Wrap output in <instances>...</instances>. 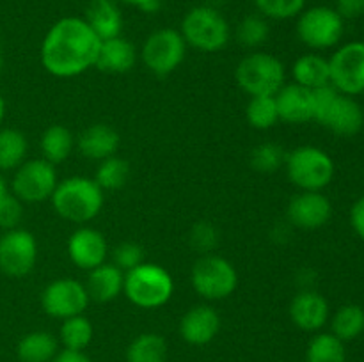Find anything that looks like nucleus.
I'll return each instance as SVG.
<instances>
[{
  "label": "nucleus",
  "instance_id": "5701e85b",
  "mask_svg": "<svg viewBox=\"0 0 364 362\" xmlns=\"http://www.w3.org/2000/svg\"><path fill=\"white\" fill-rule=\"evenodd\" d=\"M84 20L100 41L117 38L123 31V14L114 0H91L85 9Z\"/></svg>",
  "mask_w": 364,
  "mask_h": 362
},
{
  "label": "nucleus",
  "instance_id": "79ce46f5",
  "mask_svg": "<svg viewBox=\"0 0 364 362\" xmlns=\"http://www.w3.org/2000/svg\"><path fill=\"white\" fill-rule=\"evenodd\" d=\"M52 362H92L84 351H75V350H59V353L53 357Z\"/></svg>",
  "mask_w": 364,
  "mask_h": 362
},
{
  "label": "nucleus",
  "instance_id": "2f4dec72",
  "mask_svg": "<svg viewBox=\"0 0 364 362\" xmlns=\"http://www.w3.org/2000/svg\"><path fill=\"white\" fill-rule=\"evenodd\" d=\"M128 177H130V163L121 158V156L114 155L98 163L92 180L96 181V185L103 192H114L123 188L128 183Z\"/></svg>",
  "mask_w": 364,
  "mask_h": 362
},
{
  "label": "nucleus",
  "instance_id": "c85d7f7f",
  "mask_svg": "<svg viewBox=\"0 0 364 362\" xmlns=\"http://www.w3.org/2000/svg\"><path fill=\"white\" fill-rule=\"evenodd\" d=\"M95 337V327L91 319L84 314L71 316V318L63 319L59 329V343L66 350L84 351L91 344Z\"/></svg>",
  "mask_w": 364,
  "mask_h": 362
},
{
  "label": "nucleus",
  "instance_id": "c9c22d12",
  "mask_svg": "<svg viewBox=\"0 0 364 362\" xmlns=\"http://www.w3.org/2000/svg\"><path fill=\"white\" fill-rule=\"evenodd\" d=\"M255 6L267 20H290L304 11L306 0H255Z\"/></svg>",
  "mask_w": 364,
  "mask_h": 362
},
{
  "label": "nucleus",
  "instance_id": "37998d69",
  "mask_svg": "<svg viewBox=\"0 0 364 362\" xmlns=\"http://www.w3.org/2000/svg\"><path fill=\"white\" fill-rule=\"evenodd\" d=\"M121 2L128 4L132 7H137L142 13H156L160 9L162 0H121Z\"/></svg>",
  "mask_w": 364,
  "mask_h": 362
},
{
  "label": "nucleus",
  "instance_id": "473e14b6",
  "mask_svg": "<svg viewBox=\"0 0 364 362\" xmlns=\"http://www.w3.org/2000/svg\"><path fill=\"white\" fill-rule=\"evenodd\" d=\"M245 119L255 130H270L279 123L276 98L274 96H251L245 105Z\"/></svg>",
  "mask_w": 364,
  "mask_h": 362
},
{
  "label": "nucleus",
  "instance_id": "aec40b11",
  "mask_svg": "<svg viewBox=\"0 0 364 362\" xmlns=\"http://www.w3.org/2000/svg\"><path fill=\"white\" fill-rule=\"evenodd\" d=\"M119 133L105 123L91 124L75 138V146L80 155L87 160H95V162H102V160L116 155L119 149Z\"/></svg>",
  "mask_w": 364,
  "mask_h": 362
},
{
  "label": "nucleus",
  "instance_id": "58836bf2",
  "mask_svg": "<svg viewBox=\"0 0 364 362\" xmlns=\"http://www.w3.org/2000/svg\"><path fill=\"white\" fill-rule=\"evenodd\" d=\"M21 220H23V202L7 192L2 199H0V227L4 231L16 229L20 227Z\"/></svg>",
  "mask_w": 364,
  "mask_h": 362
},
{
  "label": "nucleus",
  "instance_id": "c03bdc74",
  "mask_svg": "<svg viewBox=\"0 0 364 362\" xmlns=\"http://www.w3.org/2000/svg\"><path fill=\"white\" fill-rule=\"evenodd\" d=\"M7 183H6V180H4V176H2V172H0V199L4 197V195L7 194Z\"/></svg>",
  "mask_w": 364,
  "mask_h": 362
},
{
  "label": "nucleus",
  "instance_id": "20e7f679",
  "mask_svg": "<svg viewBox=\"0 0 364 362\" xmlns=\"http://www.w3.org/2000/svg\"><path fill=\"white\" fill-rule=\"evenodd\" d=\"M123 295L139 309H159L173 298V275L162 265L144 261L124 273Z\"/></svg>",
  "mask_w": 364,
  "mask_h": 362
},
{
  "label": "nucleus",
  "instance_id": "a878e982",
  "mask_svg": "<svg viewBox=\"0 0 364 362\" xmlns=\"http://www.w3.org/2000/svg\"><path fill=\"white\" fill-rule=\"evenodd\" d=\"M39 146H41L43 153L41 158H45L52 165H59L71 156V151L75 148V137L64 124H50L43 131Z\"/></svg>",
  "mask_w": 364,
  "mask_h": 362
},
{
  "label": "nucleus",
  "instance_id": "c756f323",
  "mask_svg": "<svg viewBox=\"0 0 364 362\" xmlns=\"http://www.w3.org/2000/svg\"><path fill=\"white\" fill-rule=\"evenodd\" d=\"M364 332V309L358 304H345L331 318V334L343 343L355 339Z\"/></svg>",
  "mask_w": 364,
  "mask_h": 362
},
{
  "label": "nucleus",
  "instance_id": "72a5a7b5",
  "mask_svg": "<svg viewBox=\"0 0 364 362\" xmlns=\"http://www.w3.org/2000/svg\"><path fill=\"white\" fill-rule=\"evenodd\" d=\"M269 21L262 14H247L237 27V39L245 48H259L269 39Z\"/></svg>",
  "mask_w": 364,
  "mask_h": 362
},
{
  "label": "nucleus",
  "instance_id": "6e6552de",
  "mask_svg": "<svg viewBox=\"0 0 364 362\" xmlns=\"http://www.w3.org/2000/svg\"><path fill=\"white\" fill-rule=\"evenodd\" d=\"M196 293L210 302L230 298L238 287V272L230 259L217 254L201 256L191 272Z\"/></svg>",
  "mask_w": 364,
  "mask_h": 362
},
{
  "label": "nucleus",
  "instance_id": "39448f33",
  "mask_svg": "<svg viewBox=\"0 0 364 362\" xmlns=\"http://www.w3.org/2000/svg\"><path fill=\"white\" fill-rule=\"evenodd\" d=\"M180 34L191 48L203 53L220 52L230 43L231 28L224 14L217 7H192L181 20Z\"/></svg>",
  "mask_w": 364,
  "mask_h": 362
},
{
  "label": "nucleus",
  "instance_id": "f3484780",
  "mask_svg": "<svg viewBox=\"0 0 364 362\" xmlns=\"http://www.w3.org/2000/svg\"><path fill=\"white\" fill-rule=\"evenodd\" d=\"M290 319L297 329L304 332H318L329 322L331 309L329 302L323 295L315 290H302L291 298L290 302Z\"/></svg>",
  "mask_w": 364,
  "mask_h": 362
},
{
  "label": "nucleus",
  "instance_id": "ddd939ff",
  "mask_svg": "<svg viewBox=\"0 0 364 362\" xmlns=\"http://www.w3.org/2000/svg\"><path fill=\"white\" fill-rule=\"evenodd\" d=\"M89 298L85 284L73 277H60L52 280L41 293V307L50 318L66 319L71 316L84 314Z\"/></svg>",
  "mask_w": 364,
  "mask_h": 362
},
{
  "label": "nucleus",
  "instance_id": "cd10ccee",
  "mask_svg": "<svg viewBox=\"0 0 364 362\" xmlns=\"http://www.w3.org/2000/svg\"><path fill=\"white\" fill-rule=\"evenodd\" d=\"M169 348L160 334L144 332L135 337L127 350V362H167Z\"/></svg>",
  "mask_w": 364,
  "mask_h": 362
},
{
  "label": "nucleus",
  "instance_id": "412c9836",
  "mask_svg": "<svg viewBox=\"0 0 364 362\" xmlns=\"http://www.w3.org/2000/svg\"><path fill=\"white\" fill-rule=\"evenodd\" d=\"M137 57L139 53L134 43L124 39L123 35H117V38L105 39L100 43L95 67H98L103 73L124 75L134 70L137 64Z\"/></svg>",
  "mask_w": 364,
  "mask_h": 362
},
{
  "label": "nucleus",
  "instance_id": "f704fd0d",
  "mask_svg": "<svg viewBox=\"0 0 364 362\" xmlns=\"http://www.w3.org/2000/svg\"><path fill=\"white\" fill-rule=\"evenodd\" d=\"M287 153L276 142H262L251 151V167L256 172L272 174L284 167Z\"/></svg>",
  "mask_w": 364,
  "mask_h": 362
},
{
  "label": "nucleus",
  "instance_id": "7ed1b4c3",
  "mask_svg": "<svg viewBox=\"0 0 364 362\" xmlns=\"http://www.w3.org/2000/svg\"><path fill=\"white\" fill-rule=\"evenodd\" d=\"M313 121L340 137H352L364 126V112L352 96L341 94L333 85L313 91Z\"/></svg>",
  "mask_w": 364,
  "mask_h": 362
},
{
  "label": "nucleus",
  "instance_id": "dca6fc26",
  "mask_svg": "<svg viewBox=\"0 0 364 362\" xmlns=\"http://www.w3.org/2000/svg\"><path fill=\"white\" fill-rule=\"evenodd\" d=\"M66 251L75 266L89 272V270L96 268L107 261L109 245H107L105 236L98 229L80 226L68 238Z\"/></svg>",
  "mask_w": 364,
  "mask_h": 362
},
{
  "label": "nucleus",
  "instance_id": "a211bd4d",
  "mask_svg": "<svg viewBox=\"0 0 364 362\" xmlns=\"http://www.w3.org/2000/svg\"><path fill=\"white\" fill-rule=\"evenodd\" d=\"M220 332V316L212 305H194L180 319V336L192 346L210 344Z\"/></svg>",
  "mask_w": 364,
  "mask_h": 362
},
{
  "label": "nucleus",
  "instance_id": "2eb2a0df",
  "mask_svg": "<svg viewBox=\"0 0 364 362\" xmlns=\"http://www.w3.org/2000/svg\"><path fill=\"white\" fill-rule=\"evenodd\" d=\"M333 215V204L322 192L301 190L290 199L287 208L288 224L297 229L315 231L326 226Z\"/></svg>",
  "mask_w": 364,
  "mask_h": 362
},
{
  "label": "nucleus",
  "instance_id": "1a4fd4ad",
  "mask_svg": "<svg viewBox=\"0 0 364 362\" xmlns=\"http://www.w3.org/2000/svg\"><path fill=\"white\" fill-rule=\"evenodd\" d=\"M345 32V20L336 9L327 6H315L304 9L297 16V35L302 45L320 52L329 50L340 43Z\"/></svg>",
  "mask_w": 364,
  "mask_h": 362
},
{
  "label": "nucleus",
  "instance_id": "9d476101",
  "mask_svg": "<svg viewBox=\"0 0 364 362\" xmlns=\"http://www.w3.org/2000/svg\"><path fill=\"white\" fill-rule=\"evenodd\" d=\"M187 43L176 28H159L146 38L141 48L142 64L156 77H167L183 64Z\"/></svg>",
  "mask_w": 364,
  "mask_h": 362
},
{
  "label": "nucleus",
  "instance_id": "4be33fe9",
  "mask_svg": "<svg viewBox=\"0 0 364 362\" xmlns=\"http://www.w3.org/2000/svg\"><path fill=\"white\" fill-rule=\"evenodd\" d=\"M84 284L91 300L107 304L123 295L124 272L112 263L105 261L103 265L89 270L87 280Z\"/></svg>",
  "mask_w": 364,
  "mask_h": 362
},
{
  "label": "nucleus",
  "instance_id": "f257e3e1",
  "mask_svg": "<svg viewBox=\"0 0 364 362\" xmlns=\"http://www.w3.org/2000/svg\"><path fill=\"white\" fill-rule=\"evenodd\" d=\"M100 43L84 18L66 16L48 28L39 57L52 77L73 78L95 67Z\"/></svg>",
  "mask_w": 364,
  "mask_h": 362
},
{
  "label": "nucleus",
  "instance_id": "9b49d317",
  "mask_svg": "<svg viewBox=\"0 0 364 362\" xmlns=\"http://www.w3.org/2000/svg\"><path fill=\"white\" fill-rule=\"evenodd\" d=\"M13 172L11 194L16 195L23 204H38V202L50 201L57 183H59L55 165L46 162L45 158L25 160Z\"/></svg>",
  "mask_w": 364,
  "mask_h": 362
},
{
  "label": "nucleus",
  "instance_id": "e433bc0d",
  "mask_svg": "<svg viewBox=\"0 0 364 362\" xmlns=\"http://www.w3.org/2000/svg\"><path fill=\"white\" fill-rule=\"evenodd\" d=\"M188 243L201 256L213 254V251L219 245V231L212 222L201 220V222L192 226L191 233H188Z\"/></svg>",
  "mask_w": 364,
  "mask_h": 362
},
{
  "label": "nucleus",
  "instance_id": "f8f14e48",
  "mask_svg": "<svg viewBox=\"0 0 364 362\" xmlns=\"http://www.w3.org/2000/svg\"><path fill=\"white\" fill-rule=\"evenodd\" d=\"M38 261V240L23 227L4 231L0 236V272L13 279L28 275Z\"/></svg>",
  "mask_w": 364,
  "mask_h": 362
},
{
  "label": "nucleus",
  "instance_id": "de8ad7c7",
  "mask_svg": "<svg viewBox=\"0 0 364 362\" xmlns=\"http://www.w3.org/2000/svg\"><path fill=\"white\" fill-rule=\"evenodd\" d=\"M2 64H4V59H2V48H0V71H2Z\"/></svg>",
  "mask_w": 364,
  "mask_h": 362
},
{
  "label": "nucleus",
  "instance_id": "423d86ee",
  "mask_svg": "<svg viewBox=\"0 0 364 362\" xmlns=\"http://www.w3.org/2000/svg\"><path fill=\"white\" fill-rule=\"evenodd\" d=\"M238 87L251 96H276L287 84L284 64L267 52H252L245 55L235 70Z\"/></svg>",
  "mask_w": 364,
  "mask_h": 362
},
{
  "label": "nucleus",
  "instance_id": "7c9ffc66",
  "mask_svg": "<svg viewBox=\"0 0 364 362\" xmlns=\"http://www.w3.org/2000/svg\"><path fill=\"white\" fill-rule=\"evenodd\" d=\"M306 362H347L345 343L331 332H318L308 344Z\"/></svg>",
  "mask_w": 364,
  "mask_h": 362
},
{
  "label": "nucleus",
  "instance_id": "4c0bfd02",
  "mask_svg": "<svg viewBox=\"0 0 364 362\" xmlns=\"http://www.w3.org/2000/svg\"><path fill=\"white\" fill-rule=\"evenodd\" d=\"M144 263V248L135 241H123L112 251V265L124 273Z\"/></svg>",
  "mask_w": 364,
  "mask_h": 362
},
{
  "label": "nucleus",
  "instance_id": "a19ab883",
  "mask_svg": "<svg viewBox=\"0 0 364 362\" xmlns=\"http://www.w3.org/2000/svg\"><path fill=\"white\" fill-rule=\"evenodd\" d=\"M350 224L352 229L355 231V234H358L361 240H364V195H361V197L352 204Z\"/></svg>",
  "mask_w": 364,
  "mask_h": 362
},
{
  "label": "nucleus",
  "instance_id": "f03ea898",
  "mask_svg": "<svg viewBox=\"0 0 364 362\" xmlns=\"http://www.w3.org/2000/svg\"><path fill=\"white\" fill-rule=\"evenodd\" d=\"M50 202L60 219L82 226L100 215L103 190L92 177L71 176L57 183Z\"/></svg>",
  "mask_w": 364,
  "mask_h": 362
},
{
  "label": "nucleus",
  "instance_id": "49530a36",
  "mask_svg": "<svg viewBox=\"0 0 364 362\" xmlns=\"http://www.w3.org/2000/svg\"><path fill=\"white\" fill-rule=\"evenodd\" d=\"M223 2H224V0H206V6L217 7V6H220Z\"/></svg>",
  "mask_w": 364,
  "mask_h": 362
},
{
  "label": "nucleus",
  "instance_id": "b1692460",
  "mask_svg": "<svg viewBox=\"0 0 364 362\" xmlns=\"http://www.w3.org/2000/svg\"><path fill=\"white\" fill-rule=\"evenodd\" d=\"M291 77H294V84L311 89V91L331 85L329 59L320 53L301 55L291 66Z\"/></svg>",
  "mask_w": 364,
  "mask_h": 362
},
{
  "label": "nucleus",
  "instance_id": "bb28decb",
  "mask_svg": "<svg viewBox=\"0 0 364 362\" xmlns=\"http://www.w3.org/2000/svg\"><path fill=\"white\" fill-rule=\"evenodd\" d=\"M27 137L16 128H0V172L16 170L27 160Z\"/></svg>",
  "mask_w": 364,
  "mask_h": 362
},
{
  "label": "nucleus",
  "instance_id": "4468645a",
  "mask_svg": "<svg viewBox=\"0 0 364 362\" xmlns=\"http://www.w3.org/2000/svg\"><path fill=\"white\" fill-rule=\"evenodd\" d=\"M331 85L341 94L358 96L364 92V43L350 41L329 59Z\"/></svg>",
  "mask_w": 364,
  "mask_h": 362
},
{
  "label": "nucleus",
  "instance_id": "6ab92c4d",
  "mask_svg": "<svg viewBox=\"0 0 364 362\" xmlns=\"http://www.w3.org/2000/svg\"><path fill=\"white\" fill-rule=\"evenodd\" d=\"M276 98L279 121L290 124H304L313 121V91L297 84H284Z\"/></svg>",
  "mask_w": 364,
  "mask_h": 362
},
{
  "label": "nucleus",
  "instance_id": "0eeeda50",
  "mask_svg": "<svg viewBox=\"0 0 364 362\" xmlns=\"http://www.w3.org/2000/svg\"><path fill=\"white\" fill-rule=\"evenodd\" d=\"M287 176L299 190L322 192L334 177V162L323 149L316 146H299L287 153Z\"/></svg>",
  "mask_w": 364,
  "mask_h": 362
},
{
  "label": "nucleus",
  "instance_id": "ea45409f",
  "mask_svg": "<svg viewBox=\"0 0 364 362\" xmlns=\"http://www.w3.org/2000/svg\"><path fill=\"white\" fill-rule=\"evenodd\" d=\"M336 11L343 20H355L364 14V0H336Z\"/></svg>",
  "mask_w": 364,
  "mask_h": 362
},
{
  "label": "nucleus",
  "instance_id": "393cba45",
  "mask_svg": "<svg viewBox=\"0 0 364 362\" xmlns=\"http://www.w3.org/2000/svg\"><path fill=\"white\" fill-rule=\"evenodd\" d=\"M57 353H59V339L46 330L25 334L16 344V355L20 362H52Z\"/></svg>",
  "mask_w": 364,
  "mask_h": 362
},
{
  "label": "nucleus",
  "instance_id": "a18cd8bd",
  "mask_svg": "<svg viewBox=\"0 0 364 362\" xmlns=\"http://www.w3.org/2000/svg\"><path fill=\"white\" fill-rule=\"evenodd\" d=\"M4 117H6V102H4V96L0 92V124H2Z\"/></svg>",
  "mask_w": 364,
  "mask_h": 362
}]
</instances>
